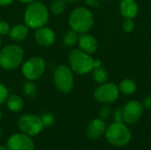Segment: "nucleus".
I'll use <instances>...</instances> for the list:
<instances>
[{
  "mask_svg": "<svg viewBox=\"0 0 151 150\" xmlns=\"http://www.w3.org/2000/svg\"><path fill=\"white\" fill-rule=\"evenodd\" d=\"M26 25L31 28L43 27L49 20V11L47 7L40 2L31 3L25 11Z\"/></svg>",
  "mask_w": 151,
  "mask_h": 150,
  "instance_id": "f257e3e1",
  "label": "nucleus"
},
{
  "mask_svg": "<svg viewBox=\"0 0 151 150\" xmlns=\"http://www.w3.org/2000/svg\"><path fill=\"white\" fill-rule=\"evenodd\" d=\"M94 24L92 12L85 8L79 7L72 11L69 17V25L77 33L84 34L88 32Z\"/></svg>",
  "mask_w": 151,
  "mask_h": 150,
  "instance_id": "f03ea898",
  "label": "nucleus"
},
{
  "mask_svg": "<svg viewBox=\"0 0 151 150\" xmlns=\"http://www.w3.org/2000/svg\"><path fill=\"white\" fill-rule=\"evenodd\" d=\"M68 59L72 70L78 74H86L94 68V59L81 50H73Z\"/></svg>",
  "mask_w": 151,
  "mask_h": 150,
  "instance_id": "7ed1b4c3",
  "label": "nucleus"
},
{
  "mask_svg": "<svg viewBox=\"0 0 151 150\" xmlns=\"http://www.w3.org/2000/svg\"><path fill=\"white\" fill-rule=\"evenodd\" d=\"M107 141L115 147L127 145L131 140V133L127 126L120 122L111 124L105 131Z\"/></svg>",
  "mask_w": 151,
  "mask_h": 150,
  "instance_id": "20e7f679",
  "label": "nucleus"
},
{
  "mask_svg": "<svg viewBox=\"0 0 151 150\" xmlns=\"http://www.w3.org/2000/svg\"><path fill=\"white\" fill-rule=\"evenodd\" d=\"M23 56L21 47L17 44L8 45L0 52V66L5 70H13L21 64Z\"/></svg>",
  "mask_w": 151,
  "mask_h": 150,
  "instance_id": "39448f33",
  "label": "nucleus"
},
{
  "mask_svg": "<svg viewBox=\"0 0 151 150\" xmlns=\"http://www.w3.org/2000/svg\"><path fill=\"white\" fill-rule=\"evenodd\" d=\"M54 83L62 93H69L73 86V77L71 69L65 65L58 66L53 74Z\"/></svg>",
  "mask_w": 151,
  "mask_h": 150,
  "instance_id": "423d86ee",
  "label": "nucleus"
},
{
  "mask_svg": "<svg viewBox=\"0 0 151 150\" xmlns=\"http://www.w3.org/2000/svg\"><path fill=\"white\" fill-rule=\"evenodd\" d=\"M18 126L21 133L29 136L37 135L43 127L41 118L33 114L22 115L19 118Z\"/></svg>",
  "mask_w": 151,
  "mask_h": 150,
  "instance_id": "0eeeda50",
  "label": "nucleus"
},
{
  "mask_svg": "<svg viewBox=\"0 0 151 150\" xmlns=\"http://www.w3.org/2000/svg\"><path fill=\"white\" fill-rule=\"evenodd\" d=\"M45 70V61L39 57L28 59L22 66V73L28 80L39 79Z\"/></svg>",
  "mask_w": 151,
  "mask_h": 150,
  "instance_id": "6e6552de",
  "label": "nucleus"
},
{
  "mask_svg": "<svg viewBox=\"0 0 151 150\" xmlns=\"http://www.w3.org/2000/svg\"><path fill=\"white\" fill-rule=\"evenodd\" d=\"M119 95V88L113 83H104L94 92L95 99L101 103H114Z\"/></svg>",
  "mask_w": 151,
  "mask_h": 150,
  "instance_id": "1a4fd4ad",
  "label": "nucleus"
},
{
  "mask_svg": "<svg viewBox=\"0 0 151 150\" xmlns=\"http://www.w3.org/2000/svg\"><path fill=\"white\" fill-rule=\"evenodd\" d=\"M6 148L8 150H35V144L29 135L21 133L9 137Z\"/></svg>",
  "mask_w": 151,
  "mask_h": 150,
  "instance_id": "9d476101",
  "label": "nucleus"
},
{
  "mask_svg": "<svg viewBox=\"0 0 151 150\" xmlns=\"http://www.w3.org/2000/svg\"><path fill=\"white\" fill-rule=\"evenodd\" d=\"M143 113V106L136 102L131 101L128 102L123 108V117L124 122L129 125L135 124L139 121Z\"/></svg>",
  "mask_w": 151,
  "mask_h": 150,
  "instance_id": "9b49d317",
  "label": "nucleus"
},
{
  "mask_svg": "<svg viewBox=\"0 0 151 150\" xmlns=\"http://www.w3.org/2000/svg\"><path fill=\"white\" fill-rule=\"evenodd\" d=\"M35 39L36 42L42 46H50L55 42L56 37L54 32L46 27H41L36 28L35 33Z\"/></svg>",
  "mask_w": 151,
  "mask_h": 150,
  "instance_id": "f8f14e48",
  "label": "nucleus"
},
{
  "mask_svg": "<svg viewBox=\"0 0 151 150\" xmlns=\"http://www.w3.org/2000/svg\"><path fill=\"white\" fill-rule=\"evenodd\" d=\"M106 126L103 119L97 118L94 119L87 128V137L90 140H97L101 138L104 133H105Z\"/></svg>",
  "mask_w": 151,
  "mask_h": 150,
  "instance_id": "ddd939ff",
  "label": "nucleus"
},
{
  "mask_svg": "<svg viewBox=\"0 0 151 150\" xmlns=\"http://www.w3.org/2000/svg\"><path fill=\"white\" fill-rule=\"evenodd\" d=\"M78 42L81 50L88 54L95 53L97 50V42L96 38H94L90 34H87L85 33L82 34L78 38Z\"/></svg>",
  "mask_w": 151,
  "mask_h": 150,
  "instance_id": "4468645a",
  "label": "nucleus"
},
{
  "mask_svg": "<svg viewBox=\"0 0 151 150\" xmlns=\"http://www.w3.org/2000/svg\"><path fill=\"white\" fill-rule=\"evenodd\" d=\"M119 8L122 16L126 19H133L138 12V5L134 0H121Z\"/></svg>",
  "mask_w": 151,
  "mask_h": 150,
  "instance_id": "2eb2a0df",
  "label": "nucleus"
},
{
  "mask_svg": "<svg viewBox=\"0 0 151 150\" xmlns=\"http://www.w3.org/2000/svg\"><path fill=\"white\" fill-rule=\"evenodd\" d=\"M28 33V27L25 25H16L9 32L10 38L15 42H20L24 40Z\"/></svg>",
  "mask_w": 151,
  "mask_h": 150,
  "instance_id": "dca6fc26",
  "label": "nucleus"
},
{
  "mask_svg": "<svg viewBox=\"0 0 151 150\" xmlns=\"http://www.w3.org/2000/svg\"><path fill=\"white\" fill-rule=\"evenodd\" d=\"M7 107L12 112H19L23 108V100L18 95H12L6 99Z\"/></svg>",
  "mask_w": 151,
  "mask_h": 150,
  "instance_id": "f3484780",
  "label": "nucleus"
},
{
  "mask_svg": "<svg viewBox=\"0 0 151 150\" xmlns=\"http://www.w3.org/2000/svg\"><path fill=\"white\" fill-rule=\"evenodd\" d=\"M136 89H137V85L131 79L123 80L119 86V90H120L125 95H132L136 91Z\"/></svg>",
  "mask_w": 151,
  "mask_h": 150,
  "instance_id": "a211bd4d",
  "label": "nucleus"
},
{
  "mask_svg": "<svg viewBox=\"0 0 151 150\" xmlns=\"http://www.w3.org/2000/svg\"><path fill=\"white\" fill-rule=\"evenodd\" d=\"M92 76H93L94 80L99 84H104L108 80V73H107L106 70L104 68H103L102 66L97 67V68H94L93 72H92Z\"/></svg>",
  "mask_w": 151,
  "mask_h": 150,
  "instance_id": "6ab92c4d",
  "label": "nucleus"
},
{
  "mask_svg": "<svg viewBox=\"0 0 151 150\" xmlns=\"http://www.w3.org/2000/svg\"><path fill=\"white\" fill-rule=\"evenodd\" d=\"M78 41V35H77V32L74 30H69L63 38V42L64 44L67 47H72Z\"/></svg>",
  "mask_w": 151,
  "mask_h": 150,
  "instance_id": "aec40b11",
  "label": "nucleus"
},
{
  "mask_svg": "<svg viewBox=\"0 0 151 150\" xmlns=\"http://www.w3.org/2000/svg\"><path fill=\"white\" fill-rule=\"evenodd\" d=\"M65 9V2L64 0H54L50 5V10L52 13L58 15L61 14Z\"/></svg>",
  "mask_w": 151,
  "mask_h": 150,
  "instance_id": "412c9836",
  "label": "nucleus"
},
{
  "mask_svg": "<svg viewBox=\"0 0 151 150\" xmlns=\"http://www.w3.org/2000/svg\"><path fill=\"white\" fill-rule=\"evenodd\" d=\"M23 90H24L25 95L28 98H34L36 95V87L31 81H27L25 84Z\"/></svg>",
  "mask_w": 151,
  "mask_h": 150,
  "instance_id": "4be33fe9",
  "label": "nucleus"
},
{
  "mask_svg": "<svg viewBox=\"0 0 151 150\" xmlns=\"http://www.w3.org/2000/svg\"><path fill=\"white\" fill-rule=\"evenodd\" d=\"M41 120H42V123L43 127L44 126L45 127H49V126H50L53 125L55 118H54V116L53 115H51L50 113H45V114H43L41 117Z\"/></svg>",
  "mask_w": 151,
  "mask_h": 150,
  "instance_id": "5701e85b",
  "label": "nucleus"
},
{
  "mask_svg": "<svg viewBox=\"0 0 151 150\" xmlns=\"http://www.w3.org/2000/svg\"><path fill=\"white\" fill-rule=\"evenodd\" d=\"M134 28V23L132 19H127V20L123 23V29L127 33H130Z\"/></svg>",
  "mask_w": 151,
  "mask_h": 150,
  "instance_id": "b1692460",
  "label": "nucleus"
},
{
  "mask_svg": "<svg viewBox=\"0 0 151 150\" xmlns=\"http://www.w3.org/2000/svg\"><path fill=\"white\" fill-rule=\"evenodd\" d=\"M113 118H114V121L115 122H120L123 123L124 122V117H123V109H116L113 114Z\"/></svg>",
  "mask_w": 151,
  "mask_h": 150,
  "instance_id": "393cba45",
  "label": "nucleus"
},
{
  "mask_svg": "<svg viewBox=\"0 0 151 150\" xmlns=\"http://www.w3.org/2000/svg\"><path fill=\"white\" fill-rule=\"evenodd\" d=\"M7 96H8V91L6 88L0 83V105L6 101Z\"/></svg>",
  "mask_w": 151,
  "mask_h": 150,
  "instance_id": "a878e982",
  "label": "nucleus"
},
{
  "mask_svg": "<svg viewBox=\"0 0 151 150\" xmlns=\"http://www.w3.org/2000/svg\"><path fill=\"white\" fill-rule=\"evenodd\" d=\"M100 118L101 119H107L110 116H111V109L108 106H104L103 108H101L100 110Z\"/></svg>",
  "mask_w": 151,
  "mask_h": 150,
  "instance_id": "bb28decb",
  "label": "nucleus"
},
{
  "mask_svg": "<svg viewBox=\"0 0 151 150\" xmlns=\"http://www.w3.org/2000/svg\"><path fill=\"white\" fill-rule=\"evenodd\" d=\"M9 32H10L9 25L5 21L1 20L0 21V34L4 35V34H7Z\"/></svg>",
  "mask_w": 151,
  "mask_h": 150,
  "instance_id": "cd10ccee",
  "label": "nucleus"
},
{
  "mask_svg": "<svg viewBox=\"0 0 151 150\" xmlns=\"http://www.w3.org/2000/svg\"><path fill=\"white\" fill-rule=\"evenodd\" d=\"M142 106H143V108H145L147 110H151V95L145 97Z\"/></svg>",
  "mask_w": 151,
  "mask_h": 150,
  "instance_id": "c85d7f7f",
  "label": "nucleus"
},
{
  "mask_svg": "<svg viewBox=\"0 0 151 150\" xmlns=\"http://www.w3.org/2000/svg\"><path fill=\"white\" fill-rule=\"evenodd\" d=\"M86 4L89 6H93V7H98L99 6V3L96 0H86Z\"/></svg>",
  "mask_w": 151,
  "mask_h": 150,
  "instance_id": "c756f323",
  "label": "nucleus"
},
{
  "mask_svg": "<svg viewBox=\"0 0 151 150\" xmlns=\"http://www.w3.org/2000/svg\"><path fill=\"white\" fill-rule=\"evenodd\" d=\"M14 0H0V5L2 6H5V5H9L10 4H12Z\"/></svg>",
  "mask_w": 151,
  "mask_h": 150,
  "instance_id": "7c9ffc66",
  "label": "nucleus"
},
{
  "mask_svg": "<svg viewBox=\"0 0 151 150\" xmlns=\"http://www.w3.org/2000/svg\"><path fill=\"white\" fill-rule=\"evenodd\" d=\"M100 66H101V61L100 60H94V68H97Z\"/></svg>",
  "mask_w": 151,
  "mask_h": 150,
  "instance_id": "2f4dec72",
  "label": "nucleus"
},
{
  "mask_svg": "<svg viewBox=\"0 0 151 150\" xmlns=\"http://www.w3.org/2000/svg\"><path fill=\"white\" fill-rule=\"evenodd\" d=\"M19 1H21L22 3H26V4H31V3L35 2V0H19Z\"/></svg>",
  "mask_w": 151,
  "mask_h": 150,
  "instance_id": "473e14b6",
  "label": "nucleus"
},
{
  "mask_svg": "<svg viewBox=\"0 0 151 150\" xmlns=\"http://www.w3.org/2000/svg\"><path fill=\"white\" fill-rule=\"evenodd\" d=\"M0 150H8L5 146H0Z\"/></svg>",
  "mask_w": 151,
  "mask_h": 150,
  "instance_id": "72a5a7b5",
  "label": "nucleus"
},
{
  "mask_svg": "<svg viewBox=\"0 0 151 150\" xmlns=\"http://www.w3.org/2000/svg\"><path fill=\"white\" fill-rule=\"evenodd\" d=\"M65 2H67V3H73V2H74V1H76V0H64Z\"/></svg>",
  "mask_w": 151,
  "mask_h": 150,
  "instance_id": "f704fd0d",
  "label": "nucleus"
},
{
  "mask_svg": "<svg viewBox=\"0 0 151 150\" xmlns=\"http://www.w3.org/2000/svg\"><path fill=\"white\" fill-rule=\"evenodd\" d=\"M1 118H2V112L0 111V120H1Z\"/></svg>",
  "mask_w": 151,
  "mask_h": 150,
  "instance_id": "c9c22d12",
  "label": "nucleus"
},
{
  "mask_svg": "<svg viewBox=\"0 0 151 150\" xmlns=\"http://www.w3.org/2000/svg\"><path fill=\"white\" fill-rule=\"evenodd\" d=\"M1 134H2V131H1V129H0V136H1Z\"/></svg>",
  "mask_w": 151,
  "mask_h": 150,
  "instance_id": "e433bc0d",
  "label": "nucleus"
},
{
  "mask_svg": "<svg viewBox=\"0 0 151 150\" xmlns=\"http://www.w3.org/2000/svg\"><path fill=\"white\" fill-rule=\"evenodd\" d=\"M0 47H1V38H0Z\"/></svg>",
  "mask_w": 151,
  "mask_h": 150,
  "instance_id": "4c0bfd02",
  "label": "nucleus"
}]
</instances>
